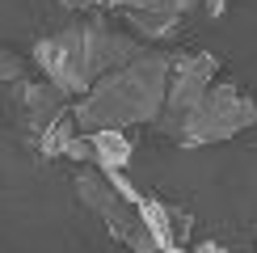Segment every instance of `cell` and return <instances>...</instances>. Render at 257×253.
I'll list each match as a JSON object with an SVG mask.
<instances>
[{
    "instance_id": "obj_7",
    "label": "cell",
    "mask_w": 257,
    "mask_h": 253,
    "mask_svg": "<svg viewBox=\"0 0 257 253\" xmlns=\"http://www.w3.org/2000/svg\"><path fill=\"white\" fill-rule=\"evenodd\" d=\"M160 253H194L190 245H173V249H160Z\"/></svg>"
},
{
    "instance_id": "obj_5",
    "label": "cell",
    "mask_w": 257,
    "mask_h": 253,
    "mask_svg": "<svg viewBox=\"0 0 257 253\" xmlns=\"http://www.w3.org/2000/svg\"><path fill=\"white\" fill-rule=\"evenodd\" d=\"M89 135V156H93V169H101V173H122L126 165H131L135 156V144L126 131H84Z\"/></svg>"
},
{
    "instance_id": "obj_4",
    "label": "cell",
    "mask_w": 257,
    "mask_h": 253,
    "mask_svg": "<svg viewBox=\"0 0 257 253\" xmlns=\"http://www.w3.org/2000/svg\"><path fill=\"white\" fill-rule=\"evenodd\" d=\"M219 80V59L207 51H181L173 55V72H169V93H165V114H160V131L173 140V131L186 122V114L202 101V93Z\"/></svg>"
},
{
    "instance_id": "obj_3",
    "label": "cell",
    "mask_w": 257,
    "mask_h": 253,
    "mask_svg": "<svg viewBox=\"0 0 257 253\" xmlns=\"http://www.w3.org/2000/svg\"><path fill=\"white\" fill-rule=\"evenodd\" d=\"M253 122H257V97L249 89H240L236 80L219 76L202 93V101L186 114V122L173 131V140L181 148H202V144L232 140V135H240Z\"/></svg>"
},
{
    "instance_id": "obj_1",
    "label": "cell",
    "mask_w": 257,
    "mask_h": 253,
    "mask_svg": "<svg viewBox=\"0 0 257 253\" xmlns=\"http://www.w3.org/2000/svg\"><path fill=\"white\" fill-rule=\"evenodd\" d=\"M139 51L144 42L126 30H114L110 21H80V26L38 38L34 63L42 68V80H51L63 97L80 101L97 80L131 63Z\"/></svg>"
},
{
    "instance_id": "obj_2",
    "label": "cell",
    "mask_w": 257,
    "mask_h": 253,
    "mask_svg": "<svg viewBox=\"0 0 257 253\" xmlns=\"http://www.w3.org/2000/svg\"><path fill=\"white\" fill-rule=\"evenodd\" d=\"M169 72L173 55L160 51H139L131 63L97 80L80 101H72L80 131H126L139 122H160L165 114V93H169Z\"/></svg>"
},
{
    "instance_id": "obj_6",
    "label": "cell",
    "mask_w": 257,
    "mask_h": 253,
    "mask_svg": "<svg viewBox=\"0 0 257 253\" xmlns=\"http://www.w3.org/2000/svg\"><path fill=\"white\" fill-rule=\"evenodd\" d=\"M30 72H26V59L13 55V51H0V80H9V84H21Z\"/></svg>"
}]
</instances>
